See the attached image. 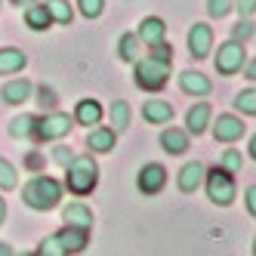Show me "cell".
<instances>
[{
    "instance_id": "obj_1",
    "label": "cell",
    "mask_w": 256,
    "mask_h": 256,
    "mask_svg": "<svg viewBox=\"0 0 256 256\" xmlns=\"http://www.w3.org/2000/svg\"><path fill=\"white\" fill-rule=\"evenodd\" d=\"M59 198H62V182L52 176H34L22 188V200L31 210H52L59 204Z\"/></svg>"
},
{
    "instance_id": "obj_2",
    "label": "cell",
    "mask_w": 256,
    "mask_h": 256,
    "mask_svg": "<svg viewBox=\"0 0 256 256\" xmlns=\"http://www.w3.org/2000/svg\"><path fill=\"white\" fill-rule=\"evenodd\" d=\"M96 182H99V167H96L93 154H80L65 167V186H68L71 194L84 198L96 188Z\"/></svg>"
},
{
    "instance_id": "obj_3",
    "label": "cell",
    "mask_w": 256,
    "mask_h": 256,
    "mask_svg": "<svg viewBox=\"0 0 256 256\" xmlns=\"http://www.w3.org/2000/svg\"><path fill=\"white\" fill-rule=\"evenodd\" d=\"M136 65V86L139 90H148V93H158V90L167 86V78H170V65L167 62H158L152 56H145Z\"/></svg>"
},
{
    "instance_id": "obj_4",
    "label": "cell",
    "mask_w": 256,
    "mask_h": 256,
    "mask_svg": "<svg viewBox=\"0 0 256 256\" xmlns=\"http://www.w3.org/2000/svg\"><path fill=\"white\" fill-rule=\"evenodd\" d=\"M204 186H207V198L219 207H228L234 200V176L222 167H213L210 173H204Z\"/></svg>"
},
{
    "instance_id": "obj_5",
    "label": "cell",
    "mask_w": 256,
    "mask_h": 256,
    "mask_svg": "<svg viewBox=\"0 0 256 256\" xmlns=\"http://www.w3.org/2000/svg\"><path fill=\"white\" fill-rule=\"evenodd\" d=\"M71 118L65 112H46L44 118L34 120V139L38 142H52V139H62L71 133Z\"/></svg>"
},
{
    "instance_id": "obj_6",
    "label": "cell",
    "mask_w": 256,
    "mask_h": 256,
    "mask_svg": "<svg viewBox=\"0 0 256 256\" xmlns=\"http://www.w3.org/2000/svg\"><path fill=\"white\" fill-rule=\"evenodd\" d=\"M244 62H247V50H244L241 40H226L222 46L216 50V71H219V74H226V78L238 74Z\"/></svg>"
},
{
    "instance_id": "obj_7",
    "label": "cell",
    "mask_w": 256,
    "mask_h": 256,
    "mask_svg": "<svg viewBox=\"0 0 256 256\" xmlns=\"http://www.w3.org/2000/svg\"><path fill=\"white\" fill-rule=\"evenodd\" d=\"M136 186L142 194H158L164 186H167V170L160 167V164H145L136 176Z\"/></svg>"
},
{
    "instance_id": "obj_8",
    "label": "cell",
    "mask_w": 256,
    "mask_h": 256,
    "mask_svg": "<svg viewBox=\"0 0 256 256\" xmlns=\"http://www.w3.org/2000/svg\"><path fill=\"white\" fill-rule=\"evenodd\" d=\"M244 130H247V124L241 118H234V114H219L216 124H213L216 142H238V139L244 136Z\"/></svg>"
},
{
    "instance_id": "obj_9",
    "label": "cell",
    "mask_w": 256,
    "mask_h": 256,
    "mask_svg": "<svg viewBox=\"0 0 256 256\" xmlns=\"http://www.w3.org/2000/svg\"><path fill=\"white\" fill-rule=\"evenodd\" d=\"M210 50H213V28L204 25V22L192 25V31H188V52L194 59H207Z\"/></svg>"
},
{
    "instance_id": "obj_10",
    "label": "cell",
    "mask_w": 256,
    "mask_h": 256,
    "mask_svg": "<svg viewBox=\"0 0 256 256\" xmlns=\"http://www.w3.org/2000/svg\"><path fill=\"white\" fill-rule=\"evenodd\" d=\"M59 244L65 247V253H84L86 244H90V228H80V226H65L62 232H56Z\"/></svg>"
},
{
    "instance_id": "obj_11",
    "label": "cell",
    "mask_w": 256,
    "mask_h": 256,
    "mask_svg": "<svg viewBox=\"0 0 256 256\" xmlns=\"http://www.w3.org/2000/svg\"><path fill=\"white\" fill-rule=\"evenodd\" d=\"M179 86H182V93H188V96H207L213 90L210 78L200 74V71H194V68H186L179 74Z\"/></svg>"
},
{
    "instance_id": "obj_12",
    "label": "cell",
    "mask_w": 256,
    "mask_h": 256,
    "mask_svg": "<svg viewBox=\"0 0 256 256\" xmlns=\"http://www.w3.org/2000/svg\"><path fill=\"white\" fill-rule=\"evenodd\" d=\"M31 93H34V86H31V80H25V78L6 80V84H4V90H0V96H4V102H6V105H22V102H28V99H31Z\"/></svg>"
},
{
    "instance_id": "obj_13",
    "label": "cell",
    "mask_w": 256,
    "mask_h": 256,
    "mask_svg": "<svg viewBox=\"0 0 256 256\" xmlns=\"http://www.w3.org/2000/svg\"><path fill=\"white\" fill-rule=\"evenodd\" d=\"M210 114H213V108L207 102H198L188 108V114H186V133L192 136H200L207 130V124H210Z\"/></svg>"
},
{
    "instance_id": "obj_14",
    "label": "cell",
    "mask_w": 256,
    "mask_h": 256,
    "mask_svg": "<svg viewBox=\"0 0 256 256\" xmlns=\"http://www.w3.org/2000/svg\"><path fill=\"white\" fill-rule=\"evenodd\" d=\"M164 34H167V25H164V19H158V16H148V19H142V22H139L136 38H139L142 44L154 46V44L164 40Z\"/></svg>"
},
{
    "instance_id": "obj_15",
    "label": "cell",
    "mask_w": 256,
    "mask_h": 256,
    "mask_svg": "<svg viewBox=\"0 0 256 256\" xmlns=\"http://www.w3.org/2000/svg\"><path fill=\"white\" fill-rule=\"evenodd\" d=\"M142 118L148 124H170L173 120V105L167 99H148L142 105Z\"/></svg>"
},
{
    "instance_id": "obj_16",
    "label": "cell",
    "mask_w": 256,
    "mask_h": 256,
    "mask_svg": "<svg viewBox=\"0 0 256 256\" xmlns=\"http://www.w3.org/2000/svg\"><path fill=\"white\" fill-rule=\"evenodd\" d=\"M28 65V56L19 46H4L0 50V74H19Z\"/></svg>"
},
{
    "instance_id": "obj_17",
    "label": "cell",
    "mask_w": 256,
    "mask_h": 256,
    "mask_svg": "<svg viewBox=\"0 0 256 256\" xmlns=\"http://www.w3.org/2000/svg\"><path fill=\"white\" fill-rule=\"evenodd\" d=\"M204 164H198V160H192V164H186V167L179 170V192H186V194H192L200 182H204Z\"/></svg>"
},
{
    "instance_id": "obj_18",
    "label": "cell",
    "mask_w": 256,
    "mask_h": 256,
    "mask_svg": "<svg viewBox=\"0 0 256 256\" xmlns=\"http://www.w3.org/2000/svg\"><path fill=\"white\" fill-rule=\"evenodd\" d=\"M86 145H90V152H112L114 148V130L112 126H93V130L86 133Z\"/></svg>"
},
{
    "instance_id": "obj_19",
    "label": "cell",
    "mask_w": 256,
    "mask_h": 256,
    "mask_svg": "<svg viewBox=\"0 0 256 256\" xmlns=\"http://www.w3.org/2000/svg\"><path fill=\"white\" fill-rule=\"evenodd\" d=\"M160 145H164V152H170V154H186L188 152V133L176 130V126H167V130L160 133Z\"/></svg>"
},
{
    "instance_id": "obj_20",
    "label": "cell",
    "mask_w": 256,
    "mask_h": 256,
    "mask_svg": "<svg viewBox=\"0 0 256 256\" xmlns=\"http://www.w3.org/2000/svg\"><path fill=\"white\" fill-rule=\"evenodd\" d=\"M74 120L84 124V126H96L102 120V105L96 99H80L78 108H74Z\"/></svg>"
},
{
    "instance_id": "obj_21",
    "label": "cell",
    "mask_w": 256,
    "mask_h": 256,
    "mask_svg": "<svg viewBox=\"0 0 256 256\" xmlns=\"http://www.w3.org/2000/svg\"><path fill=\"white\" fill-rule=\"evenodd\" d=\"M62 219H65V226L90 228V226H93V210H90L86 204H68V207L62 210Z\"/></svg>"
},
{
    "instance_id": "obj_22",
    "label": "cell",
    "mask_w": 256,
    "mask_h": 256,
    "mask_svg": "<svg viewBox=\"0 0 256 256\" xmlns=\"http://www.w3.org/2000/svg\"><path fill=\"white\" fill-rule=\"evenodd\" d=\"M25 25H28L31 31H46V28L52 25L50 12H46V6H44V0H38V4H31V6L25 10Z\"/></svg>"
},
{
    "instance_id": "obj_23",
    "label": "cell",
    "mask_w": 256,
    "mask_h": 256,
    "mask_svg": "<svg viewBox=\"0 0 256 256\" xmlns=\"http://www.w3.org/2000/svg\"><path fill=\"white\" fill-rule=\"evenodd\" d=\"M118 56L124 62H139L142 59V40L136 38V34H120L118 40Z\"/></svg>"
},
{
    "instance_id": "obj_24",
    "label": "cell",
    "mask_w": 256,
    "mask_h": 256,
    "mask_svg": "<svg viewBox=\"0 0 256 256\" xmlns=\"http://www.w3.org/2000/svg\"><path fill=\"white\" fill-rule=\"evenodd\" d=\"M44 6L56 25H71V19H74V10H71L68 0H44Z\"/></svg>"
},
{
    "instance_id": "obj_25",
    "label": "cell",
    "mask_w": 256,
    "mask_h": 256,
    "mask_svg": "<svg viewBox=\"0 0 256 256\" xmlns=\"http://www.w3.org/2000/svg\"><path fill=\"white\" fill-rule=\"evenodd\" d=\"M34 114H19V118H12L10 120V136L12 139H28V136H34Z\"/></svg>"
},
{
    "instance_id": "obj_26",
    "label": "cell",
    "mask_w": 256,
    "mask_h": 256,
    "mask_svg": "<svg viewBox=\"0 0 256 256\" xmlns=\"http://www.w3.org/2000/svg\"><path fill=\"white\" fill-rule=\"evenodd\" d=\"M112 130H118V133H124L126 126H130V105L126 102H114L112 105Z\"/></svg>"
},
{
    "instance_id": "obj_27",
    "label": "cell",
    "mask_w": 256,
    "mask_h": 256,
    "mask_svg": "<svg viewBox=\"0 0 256 256\" xmlns=\"http://www.w3.org/2000/svg\"><path fill=\"white\" fill-rule=\"evenodd\" d=\"M234 108H238L241 114H256V86L241 90V93L234 96Z\"/></svg>"
},
{
    "instance_id": "obj_28",
    "label": "cell",
    "mask_w": 256,
    "mask_h": 256,
    "mask_svg": "<svg viewBox=\"0 0 256 256\" xmlns=\"http://www.w3.org/2000/svg\"><path fill=\"white\" fill-rule=\"evenodd\" d=\"M19 186V170L12 167V164L6 160V158H0V188H16Z\"/></svg>"
},
{
    "instance_id": "obj_29",
    "label": "cell",
    "mask_w": 256,
    "mask_h": 256,
    "mask_svg": "<svg viewBox=\"0 0 256 256\" xmlns=\"http://www.w3.org/2000/svg\"><path fill=\"white\" fill-rule=\"evenodd\" d=\"M38 105L44 108V114L46 112H56V105H59L56 90H52V86H38Z\"/></svg>"
},
{
    "instance_id": "obj_30",
    "label": "cell",
    "mask_w": 256,
    "mask_h": 256,
    "mask_svg": "<svg viewBox=\"0 0 256 256\" xmlns=\"http://www.w3.org/2000/svg\"><path fill=\"white\" fill-rule=\"evenodd\" d=\"M38 256H68V253H65V247L59 244V238H56V234H50V238H44V241H40Z\"/></svg>"
},
{
    "instance_id": "obj_31",
    "label": "cell",
    "mask_w": 256,
    "mask_h": 256,
    "mask_svg": "<svg viewBox=\"0 0 256 256\" xmlns=\"http://www.w3.org/2000/svg\"><path fill=\"white\" fill-rule=\"evenodd\" d=\"M78 10L86 19H99L102 10H105V0H78Z\"/></svg>"
},
{
    "instance_id": "obj_32",
    "label": "cell",
    "mask_w": 256,
    "mask_h": 256,
    "mask_svg": "<svg viewBox=\"0 0 256 256\" xmlns=\"http://www.w3.org/2000/svg\"><path fill=\"white\" fill-rule=\"evenodd\" d=\"M241 167H244V158L238 154L234 148H228V152L222 154V170H228V173H241Z\"/></svg>"
},
{
    "instance_id": "obj_33",
    "label": "cell",
    "mask_w": 256,
    "mask_h": 256,
    "mask_svg": "<svg viewBox=\"0 0 256 256\" xmlns=\"http://www.w3.org/2000/svg\"><path fill=\"white\" fill-rule=\"evenodd\" d=\"M148 56H152V59H158V62H167V65H170V62H173V46L160 40V44H154V46H152Z\"/></svg>"
},
{
    "instance_id": "obj_34",
    "label": "cell",
    "mask_w": 256,
    "mask_h": 256,
    "mask_svg": "<svg viewBox=\"0 0 256 256\" xmlns=\"http://www.w3.org/2000/svg\"><path fill=\"white\" fill-rule=\"evenodd\" d=\"M232 6H234V0H210V4H207V10H210L213 19H222V16H228Z\"/></svg>"
},
{
    "instance_id": "obj_35",
    "label": "cell",
    "mask_w": 256,
    "mask_h": 256,
    "mask_svg": "<svg viewBox=\"0 0 256 256\" xmlns=\"http://www.w3.org/2000/svg\"><path fill=\"white\" fill-rule=\"evenodd\" d=\"M52 160H56V164H62V167H68V164L74 160V154H71V148L59 145V148H52Z\"/></svg>"
},
{
    "instance_id": "obj_36",
    "label": "cell",
    "mask_w": 256,
    "mask_h": 256,
    "mask_svg": "<svg viewBox=\"0 0 256 256\" xmlns=\"http://www.w3.org/2000/svg\"><path fill=\"white\" fill-rule=\"evenodd\" d=\"M250 34H253V22H238V25H234V38H232V40H241V44H244Z\"/></svg>"
},
{
    "instance_id": "obj_37",
    "label": "cell",
    "mask_w": 256,
    "mask_h": 256,
    "mask_svg": "<svg viewBox=\"0 0 256 256\" xmlns=\"http://www.w3.org/2000/svg\"><path fill=\"white\" fill-rule=\"evenodd\" d=\"M234 6L241 16H253L256 12V0H234Z\"/></svg>"
},
{
    "instance_id": "obj_38",
    "label": "cell",
    "mask_w": 256,
    "mask_h": 256,
    "mask_svg": "<svg viewBox=\"0 0 256 256\" xmlns=\"http://www.w3.org/2000/svg\"><path fill=\"white\" fill-rule=\"evenodd\" d=\"M244 200H247V210H250V216H256V186H250V188L244 192Z\"/></svg>"
},
{
    "instance_id": "obj_39",
    "label": "cell",
    "mask_w": 256,
    "mask_h": 256,
    "mask_svg": "<svg viewBox=\"0 0 256 256\" xmlns=\"http://www.w3.org/2000/svg\"><path fill=\"white\" fill-rule=\"evenodd\" d=\"M25 164H28V167H31V170H38V167H40V164H44V160H40V154H38V152H31Z\"/></svg>"
},
{
    "instance_id": "obj_40",
    "label": "cell",
    "mask_w": 256,
    "mask_h": 256,
    "mask_svg": "<svg viewBox=\"0 0 256 256\" xmlns=\"http://www.w3.org/2000/svg\"><path fill=\"white\" fill-rule=\"evenodd\" d=\"M10 4H12V6H22V10H28L31 4H38V0H10Z\"/></svg>"
},
{
    "instance_id": "obj_41",
    "label": "cell",
    "mask_w": 256,
    "mask_h": 256,
    "mask_svg": "<svg viewBox=\"0 0 256 256\" xmlns=\"http://www.w3.org/2000/svg\"><path fill=\"white\" fill-rule=\"evenodd\" d=\"M4 222H6V200L0 198V226H4Z\"/></svg>"
},
{
    "instance_id": "obj_42",
    "label": "cell",
    "mask_w": 256,
    "mask_h": 256,
    "mask_svg": "<svg viewBox=\"0 0 256 256\" xmlns=\"http://www.w3.org/2000/svg\"><path fill=\"white\" fill-rule=\"evenodd\" d=\"M0 256H16V253H12V247H10V244L0 241Z\"/></svg>"
},
{
    "instance_id": "obj_43",
    "label": "cell",
    "mask_w": 256,
    "mask_h": 256,
    "mask_svg": "<svg viewBox=\"0 0 256 256\" xmlns=\"http://www.w3.org/2000/svg\"><path fill=\"white\" fill-rule=\"evenodd\" d=\"M247 78H250V80H256V59L247 65Z\"/></svg>"
},
{
    "instance_id": "obj_44",
    "label": "cell",
    "mask_w": 256,
    "mask_h": 256,
    "mask_svg": "<svg viewBox=\"0 0 256 256\" xmlns=\"http://www.w3.org/2000/svg\"><path fill=\"white\" fill-rule=\"evenodd\" d=\"M250 158H253V160H256V136H253V139H250Z\"/></svg>"
},
{
    "instance_id": "obj_45",
    "label": "cell",
    "mask_w": 256,
    "mask_h": 256,
    "mask_svg": "<svg viewBox=\"0 0 256 256\" xmlns=\"http://www.w3.org/2000/svg\"><path fill=\"white\" fill-rule=\"evenodd\" d=\"M19 256H38V253H19Z\"/></svg>"
},
{
    "instance_id": "obj_46",
    "label": "cell",
    "mask_w": 256,
    "mask_h": 256,
    "mask_svg": "<svg viewBox=\"0 0 256 256\" xmlns=\"http://www.w3.org/2000/svg\"><path fill=\"white\" fill-rule=\"evenodd\" d=\"M253 256H256V241H253Z\"/></svg>"
},
{
    "instance_id": "obj_47",
    "label": "cell",
    "mask_w": 256,
    "mask_h": 256,
    "mask_svg": "<svg viewBox=\"0 0 256 256\" xmlns=\"http://www.w3.org/2000/svg\"><path fill=\"white\" fill-rule=\"evenodd\" d=\"M0 4H4V0H0Z\"/></svg>"
}]
</instances>
